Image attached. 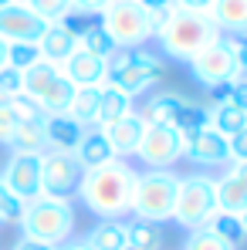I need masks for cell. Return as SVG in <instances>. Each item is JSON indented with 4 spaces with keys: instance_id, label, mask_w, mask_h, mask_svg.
<instances>
[{
    "instance_id": "17",
    "label": "cell",
    "mask_w": 247,
    "mask_h": 250,
    "mask_svg": "<svg viewBox=\"0 0 247 250\" xmlns=\"http://www.w3.org/2000/svg\"><path fill=\"white\" fill-rule=\"evenodd\" d=\"M142 128H146V122H142L135 112H129V115H122V119H115L112 125H105V128H102V132H105V139H109V146H112V152H115V159H125V156H132V152H135Z\"/></svg>"
},
{
    "instance_id": "9",
    "label": "cell",
    "mask_w": 247,
    "mask_h": 250,
    "mask_svg": "<svg viewBox=\"0 0 247 250\" xmlns=\"http://www.w3.org/2000/svg\"><path fill=\"white\" fill-rule=\"evenodd\" d=\"M132 156L142 159L146 169H173L183 159V135L173 125H146Z\"/></svg>"
},
{
    "instance_id": "12",
    "label": "cell",
    "mask_w": 247,
    "mask_h": 250,
    "mask_svg": "<svg viewBox=\"0 0 247 250\" xmlns=\"http://www.w3.org/2000/svg\"><path fill=\"white\" fill-rule=\"evenodd\" d=\"M183 159H190L200 169H213V166H230V146L220 132H213L210 125L197 128L190 135H183Z\"/></svg>"
},
{
    "instance_id": "31",
    "label": "cell",
    "mask_w": 247,
    "mask_h": 250,
    "mask_svg": "<svg viewBox=\"0 0 247 250\" xmlns=\"http://www.w3.org/2000/svg\"><path fill=\"white\" fill-rule=\"evenodd\" d=\"M78 51H88V54H95V58H112L119 47L115 41L109 38V31L102 27V24H91V27H85L82 34H78Z\"/></svg>"
},
{
    "instance_id": "33",
    "label": "cell",
    "mask_w": 247,
    "mask_h": 250,
    "mask_svg": "<svg viewBox=\"0 0 247 250\" xmlns=\"http://www.w3.org/2000/svg\"><path fill=\"white\" fill-rule=\"evenodd\" d=\"M169 125H173L180 135H190V132H197V128H206V125H210V108H206V105H197V102H186V105L176 112V119H173Z\"/></svg>"
},
{
    "instance_id": "32",
    "label": "cell",
    "mask_w": 247,
    "mask_h": 250,
    "mask_svg": "<svg viewBox=\"0 0 247 250\" xmlns=\"http://www.w3.org/2000/svg\"><path fill=\"white\" fill-rule=\"evenodd\" d=\"M31 112H38L27 98H10V102H0V142L7 146V139L14 135V128L17 122L24 119V115H31Z\"/></svg>"
},
{
    "instance_id": "43",
    "label": "cell",
    "mask_w": 247,
    "mask_h": 250,
    "mask_svg": "<svg viewBox=\"0 0 247 250\" xmlns=\"http://www.w3.org/2000/svg\"><path fill=\"white\" fill-rule=\"evenodd\" d=\"M227 102L247 112V78H234V88H230V98Z\"/></svg>"
},
{
    "instance_id": "38",
    "label": "cell",
    "mask_w": 247,
    "mask_h": 250,
    "mask_svg": "<svg viewBox=\"0 0 247 250\" xmlns=\"http://www.w3.org/2000/svg\"><path fill=\"white\" fill-rule=\"evenodd\" d=\"M21 213H24V203H21V200L0 183V223H17Z\"/></svg>"
},
{
    "instance_id": "1",
    "label": "cell",
    "mask_w": 247,
    "mask_h": 250,
    "mask_svg": "<svg viewBox=\"0 0 247 250\" xmlns=\"http://www.w3.org/2000/svg\"><path fill=\"white\" fill-rule=\"evenodd\" d=\"M135 169L125 159H112L98 169H88L78 186V200H82L88 213H95L98 220H122L132 203V186H135Z\"/></svg>"
},
{
    "instance_id": "41",
    "label": "cell",
    "mask_w": 247,
    "mask_h": 250,
    "mask_svg": "<svg viewBox=\"0 0 247 250\" xmlns=\"http://www.w3.org/2000/svg\"><path fill=\"white\" fill-rule=\"evenodd\" d=\"M227 146H230V163L247 159V128H241L237 135H230V139H227Z\"/></svg>"
},
{
    "instance_id": "28",
    "label": "cell",
    "mask_w": 247,
    "mask_h": 250,
    "mask_svg": "<svg viewBox=\"0 0 247 250\" xmlns=\"http://www.w3.org/2000/svg\"><path fill=\"white\" fill-rule=\"evenodd\" d=\"M58 75H61V64L44 61V58H41V61H34V64L24 71V95H21V98H27V102L34 105V98H38V95H41V91L54 82Z\"/></svg>"
},
{
    "instance_id": "14",
    "label": "cell",
    "mask_w": 247,
    "mask_h": 250,
    "mask_svg": "<svg viewBox=\"0 0 247 250\" xmlns=\"http://www.w3.org/2000/svg\"><path fill=\"white\" fill-rule=\"evenodd\" d=\"M247 207V159L230 163L227 172L217 179V209L241 213Z\"/></svg>"
},
{
    "instance_id": "21",
    "label": "cell",
    "mask_w": 247,
    "mask_h": 250,
    "mask_svg": "<svg viewBox=\"0 0 247 250\" xmlns=\"http://www.w3.org/2000/svg\"><path fill=\"white\" fill-rule=\"evenodd\" d=\"M206 14L220 34H227V38L247 34V0H213Z\"/></svg>"
},
{
    "instance_id": "10",
    "label": "cell",
    "mask_w": 247,
    "mask_h": 250,
    "mask_svg": "<svg viewBox=\"0 0 247 250\" xmlns=\"http://www.w3.org/2000/svg\"><path fill=\"white\" fill-rule=\"evenodd\" d=\"M190 71H193V82L203 84V88H213V84H220V82L237 78V61H234L230 41L220 34L213 44H206L203 51L190 61Z\"/></svg>"
},
{
    "instance_id": "39",
    "label": "cell",
    "mask_w": 247,
    "mask_h": 250,
    "mask_svg": "<svg viewBox=\"0 0 247 250\" xmlns=\"http://www.w3.org/2000/svg\"><path fill=\"white\" fill-rule=\"evenodd\" d=\"M227 38V34H224ZM230 41V51H234V61H237V78H247V34H237V38H227Z\"/></svg>"
},
{
    "instance_id": "42",
    "label": "cell",
    "mask_w": 247,
    "mask_h": 250,
    "mask_svg": "<svg viewBox=\"0 0 247 250\" xmlns=\"http://www.w3.org/2000/svg\"><path fill=\"white\" fill-rule=\"evenodd\" d=\"M109 0H71V10L82 14V17H91V14H102Z\"/></svg>"
},
{
    "instance_id": "46",
    "label": "cell",
    "mask_w": 247,
    "mask_h": 250,
    "mask_svg": "<svg viewBox=\"0 0 247 250\" xmlns=\"http://www.w3.org/2000/svg\"><path fill=\"white\" fill-rule=\"evenodd\" d=\"M14 250H58V247H51V244H44V240H31V237H21Z\"/></svg>"
},
{
    "instance_id": "23",
    "label": "cell",
    "mask_w": 247,
    "mask_h": 250,
    "mask_svg": "<svg viewBox=\"0 0 247 250\" xmlns=\"http://www.w3.org/2000/svg\"><path fill=\"white\" fill-rule=\"evenodd\" d=\"M44 128H47V149H58V152H75L78 139L85 135V125L75 122L68 112L65 115H47Z\"/></svg>"
},
{
    "instance_id": "50",
    "label": "cell",
    "mask_w": 247,
    "mask_h": 250,
    "mask_svg": "<svg viewBox=\"0 0 247 250\" xmlns=\"http://www.w3.org/2000/svg\"><path fill=\"white\" fill-rule=\"evenodd\" d=\"M10 3H21V0H0V7H10Z\"/></svg>"
},
{
    "instance_id": "27",
    "label": "cell",
    "mask_w": 247,
    "mask_h": 250,
    "mask_svg": "<svg viewBox=\"0 0 247 250\" xmlns=\"http://www.w3.org/2000/svg\"><path fill=\"white\" fill-rule=\"evenodd\" d=\"M129 247L132 250H163L166 247L163 223H153V220H132V223H129Z\"/></svg>"
},
{
    "instance_id": "35",
    "label": "cell",
    "mask_w": 247,
    "mask_h": 250,
    "mask_svg": "<svg viewBox=\"0 0 247 250\" xmlns=\"http://www.w3.org/2000/svg\"><path fill=\"white\" fill-rule=\"evenodd\" d=\"M183 250H237V247H230L227 240H220L210 227H197V230H190V233H186Z\"/></svg>"
},
{
    "instance_id": "36",
    "label": "cell",
    "mask_w": 247,
    "mask_h": 250,
    "mask_svg": "<svg viewBox=\"0 0 247 250\" xmlns=\"http://www.w3.org/2000/svg\"><path fill=\"white\" fill-rule=\"evenodd\" d=\"M34 61H41L38 44H31V41H14V44H7V64H10V68L27 71Z\"/></svg>"
},
{
    "instance_id": "11",
    "label": "cell",
    "mask_w": 247,
    "mask_h": 250,
    "mask_svg": "<svg viewBox=\"0 0 247 250\" xmlns=\"http://www.w3.org/2000/svg\"><path fill=\"white\" fill-rule=\"evenodd\" d=\"M0 183H3L21 203H31L34 196H41V156L14 152L10 163L0 172Z\"/></svg>"
},
{
    "instance_id": "18",
    "label": "cell",
    "mask_w": 247,
    "mask_h": 250,
    "mask_svg": "<svg viewBox=\"0 0 247 250\" xmlns=\"http://www.w3.org/2000/svg\"><path fill=\"white\" fill-rule=\"evenodd\" d=\"M38 51H41L44 61L61 64L65 58H71L78 51V31H71L68 24H47L41 41H38Z\"/></svg>"
},
{
    "instance_id": "49",
    "label": "cell",
    "mask_w": 247,
    "mask_h": 250,
    "mask_svg": "<svg viewBox=\"0 0 247 250\" xmlns=\"http://www.w3.org/2000/svg\"><path fill=\"white\" fill-rule=\"evenodd\" d=\"M237 216H241V223H244V230H247V207L241 209V213H237Z\"/></svg>"
},
{
    "instance_id": "34",
    "label": "cell",
    "mask_w": 247,
    "mask_h": 250,
    "mask_svg": "<svg viewBox=\"0 0 247 250\" xmlns=\"http://www.w3.org/2000/svg\"><path fill=\"white\" fill-rule=\"evenodd\" d=\"M44 24H65L75 10H71V0H24Z\"/></svg>"
},
{
    "instance_id": "51",
    "label": "cell",
    "mask_w": 247,
    "mask_h": 250,
    "mask_svg": "<svg viewBox=\"0 0 247 250\" xmlns=\"http://www.w3.org/2000/svg\"><path fill=\"white\" fill-rule=\"evenodd\" d=\"M125 250H132V247H125Z\"/></svg>"
},
{
    "instance_id": "2",
    "label": "cell",
    "mask_w": 247,
    "mask_h": 250,
    "mask_svg": "<svg viewBox=\"0 0 247 250\" xmlns=\"http://www.w3.org/2000/svg\"><path fill=\"white\" fill-rule=\"evenodd\" d=\"M220 38L217 24L210 21V14L200 10H183V7H173L163 17V24L156 27V41L159 51L173 61H193L206 44H213Z\"/></svg>"
},
{
    "instance_id": "44",
    "label": "cell",
    "mask_w": 247,
    "mask_h": 250,
    "mask_svg": "<svg viewBox=\"0 0 247 250\" xmlns=\"http://www.w3.org/2000/svg\"><path fill=\"white\" fill-rule=\"evenodd\" d=\"M230 88H234V78H230V82H220V84H213V88H206V91L213 95V102H217V105H224V102L230 98Z\"/></svg>"
},
{
    "instance_id": "3",
    "label": "cell",
    "mask_w": 247,
    "mask_h": 250,
    "mask_svg": "<svg viewBox=\"0 0 247 250\" xmlns=\"http://www.w3.org/2000/svg\"><path fill=\"white\" fill-rule=\"evenodd\" d=\"M17 223H21V233L24 237L44 240L51 247H61L75 233V207H71V200L34 196L31 203H24V213H21Z\"/></svg>"
},
{
    "instance_id": "6",
    "label": "cell",
    "mask_w": 247,
    "mask_h": 250,
    "mask_svg": "<svg viewBox=\"0 0 247 250\" xmlns=\"http://www.w3.org/2000/svg\"><path fill=\"white\" fill-rule=\"evenodd\" d=\"M217 213V179L210 172H190V176H180V186H176V207L173 216L183 230H197L206 227V220Z\"/></svg>"
},
{
    "instance_id": "37",
    "label": "cell",
    "mask_w": 247,
    "mask_h": 250,
    "mask_svg": "<svg viewBox=\"0 0 247 250\" xmlns=\"http://www.w3.org/2000/svg\"><path fill=\"white\" fill-rule=\"evenodd\" d=\"M24 95V71H17V68H10V64H3L0 68V98H21Z\"/></svg>"
},
{
    "instance_id": "22",
    "label": "cell",
    "mask_w": 247,
    "mask_h": 250,
    "mask_svg": "<svg viewBox=\"0 0 247 250\" xmlns=\"http://www.w3.org/2000/svg\"><path fill=\"white\" fill-rule=\"evenodd\" d=\"M88 250H125L129 247V223L125 220H98L82 237Z\"/></svg>"
},
{
    "instance_id": "8",
    "label": "cell",
    "mask_w": 247,
    "mask_h": 250,
    "mask_svg": "<svg viewBox=\"0 0 247 250\" xmlns=\"http://www.w3.org/2000/svg\"><path fill=\"white\" fill-rule=\"evenodd\" d=\"M85 169L75 159V152H58L47 149L41 156V196H58V200H71L82 186Z\"/></svg>"
},
{
    "instance_id": "20",
    "label": "cell",
    "mask_w": 247,
    "mask_h": 250,
    "mask_svg": "<svg viewBox=\"0 0 247 250\" xmlns=\"http://www.w3.org/2000/svg\"><path fill=\"white\" fill-rule=\"evenodd\" d=\"M186 102H190V98L180 95V91H156L153 98L142 102V108H139L135 115H139L146 125H169L173 119H176V112H180Z\"/></svg>"
},
{
    "instance_id": "19",
    "label": "cell",
    "mask_w": 247,
    "mask_h": 250,
    "mask_svg": "<svg viewBox=\"0 0 247 250\" xmlns=\"http://www.w3.org/2000/svg\"><path fill=\"white\" fill-rule=\"evenodd\" d=\"M75 159H78L82 169L88 172V169H98V166H105V163H112L115 152H112L105 132L91 125V128H85V135L78 139V146H75Z\"/></svg>"
},
{
    "instance_id": "48",
    "label": "cell",
    "mask_w": 247,
    "mask_h": 250,
    "mask_svg": "<svg viewBox=\"0 0 247 250\" xmlns=\"http://www.w3.org/2000/svg\"><path fill=\"white\" fill-rule=\"evenodd\" d=\"M3 64H7V41L0 38V68H3Z\"/></svg>"
},
{
    "instance_id": "4",
    "label": "cell",
    "mask_w": 247,
    "mask_h": 250,
    "mask_svg": "<svg viewBox=\"0 0 247 250\" xmlns=\"http://www.w3.org/2000/svg\"><path fill=\"white\" fill-rule=\"evenodd\" d=\"M176 186L180 176L173 169H146L135 176L132 186V203L129 213H135V220H153V223H166L176 207Z\"/></svg>"
},
{
    "instance_id": "7",
    "label": "cell",
    "mask_w": 247,
    "mask_h": 250,
    "mask_svg": "<svg viewBox=\"0 0 247 250\" xmlns=\"http://www.w3.org/2000/svg\"><path fill=\"white\" fill-rule=\"evenodd\" d=\"M98 17H102V27L109 31V38L115 41L119 51H125V47H142L146 41L156 38L153 17L135 0H109Z\"/></svg>"
},
{
    "instance_id": "16",
    "label": "cell",
    "mask_w": 247,
    "mask_h": 250,
    "mask_svg": "<svg viewBox=\"0 0 247 250\" xmlns=\"http://www.w3.org/2000/svg\"><path fill=\"white\" fill-rule=\"evenodd\" d=\"M7 146H10L14 152L44 156V152H47V128H44V115H38V112L24 115V119L17 122V128H14V135L7 139Z\"/></svg>"
},
{
    "instance_id": "45",
    "label": "cell",
    "mask_w": 247,
    "mask_h": 250,
    "mask_svg": "<svg viewBox=\"0 0 247 250\" xmlns=\"http://www.w3.org/2000/svg\"><path fill=\"white\" fill-rule=\"evenodd\" d=\"M210 3H213V0H173V7H183V10H200V14H206V10H210Z\"/></svg>"
},
{
    "instance_id": "5",
    "label": "cell",
    "mask_w": 247,
    "mask_h": 250,
    "mask_svg": "<svg viewBox=\"0 0 247 250\" xmlns=\"http://www.w3.org/2000/svg\"><path fill=\"white\" fill-rule=\"evenodd\" d=\"M163 58L142 51V47H125V51H115L109 58V75H105V84L125 91L129 98L135 95H146L153 84L163 78Z\"/></svg>"
},
{
    "instance_id": "15",
    "label": "cell",
    "mask_w": 247,
    "mask_h": 250,
    "mask_svg": "<svg viewBox=\"0 0 247 250\" xmlns=\"http://www.w3.org/2000/svg\"><path fill=\"white\" fill-rule=\"evenodd\" d=\"M61 75L75 88H88V84H105V75H109V61L105 58H95L88 51H75L71 58L61 61Z\"/></svg>"
},
{
    "instance_id": "13",
    "label": "cell",
    "mask_w": 247,
    "mask_h": 250,
    "mask_svg": "<svg viewBox=\"0 0 247 250\" xmlns=\"http://www.w3.org/2000/svg\"><path fill=\"white\" fill-rule=\"evenodd\" d=\"M44 27H47V24H44L24 0H21V3H10V7H0V38L7 44H14V41L38 44L41 34H44Z\"/></svg>"
},
{
    "instance_id": "40",
    "label": "cell",
    "mask_w": 247,
    "mask_h": 250,
    "mask_svg": "<svg viewBox=\"0 0 247 250\" xmlns=\"http://www.w3.org/2000/svg\"><path fill=\"white\" fill-rule=\"evenodd\" d=\"M135 3H139V7L153 17V24H156V27L163 24V17L173 10V0H135Z\"/></svg>"
},
{
    "instance_id": "30",
    "label": "cell",
    "mask_w": 247,
    "mask_h": 250,
    "mask_svg": "<svg viewBox=\"0 0 247 250\" xmlns=\"http://www.w3.org/2000/svg\"><path fill=\"white\" fill-rule=\"evenodd\" d=\"M206 227H210L220 240H227L230 247H241V244L247 240V230H244V223H241L237 213H224V209H217V213L206 220Z\"/></svg>"
},
{
    "instance_id": "29",
    "label": "cell",
    "mask_w": 247,
    "mask_h": 250,
    "mask_svg": "<svg viewBox=\"0 0 247 250\" xmlns=\"http://www.w3.org/2000/svg\"><path fill=\"white\" fill-rule=\"evenodd\" d=\"M210 128L220 132L224 139H230V135H237L241 128H247V112L237 108V105H230V102L213 105V108H210Z\"/></svg>"
},
{
    "instance_id": "47",
    "label": "cell",
    "mask_w": 247,
    "mask_h": 250,
    "mask_svg": "<svg viewBox=\"0 0 247 250\" xmlns=\"http://www.w3.org/2000/svg\"><path fill=\"white\" fill-rule=\"evenodd\" d=\"M58 250H88V247H85L82 240H68V244H61Z\"/></svg>"
},
{
    "instance_id": "26",
    "label": "cell",
    "mask_w": 247,
    "mask_h": 250,
    "mask_svg": "<svg viewBox=\"0 0 247 250\" xmlns=\"http://www.w3.org/2000/svg\"><path fill=\"white\" fill-rule=\"evenodd\" d=\"M98 102H102V84H88V88H75L71 95V105H68V115L75 122H82L85 128H91L98 119Z\"/></svg>"
},
{
    "instance_id": "25",
    "label": "cell",
    "mask_w": 247,
    "mask_h": 250,
    "mask_svg": "<svg viewBox=\"0 0 247 250\" xmlns=\"http://www.w3.org/2000/svg\"><path fill=\"white\" fill-rule=\"evenodd\" d=\"M129 112H135V105H132V98L119 91V88H112V84H102V102H98V119H95V128H105V125H112L115 119H122Z\"/></svg>"
},
{
    "instance_id": "24",
    "label": "cell",
    "mask_w": 247,
    "mask_h": 250,
    "mask_svg": "<svg viewBox=\"0 0 247 250\" xmlns=\"http://www.w3.org/2000/svg\"><path fill=\"white\" fill-rule=\"evenodd\" d=\"M71 95H75V84L68 82L65 75H58V78L34 98V108H38V115H44V119H47V115H65L68 105H71Z\"/></svg>"
}]
</instances>
